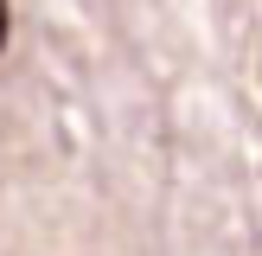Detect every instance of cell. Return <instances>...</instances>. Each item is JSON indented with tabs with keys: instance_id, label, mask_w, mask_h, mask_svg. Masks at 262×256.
<instances>
[{
	"instance_id": "1",
	"label": "cell",
	"mask_w": 262,
	"mask_h": 256,
	"mask_svg": "<svg viewBox=\"0 0 262 256\" xmlns=\"http://www.w3.org/2000/svg\"><path fill=\"white\" fill-rule=\"evenodd\" d=\"M7 26H13V13H7V0H0V51H7Z\"/></svg>"
}]
</instances>
